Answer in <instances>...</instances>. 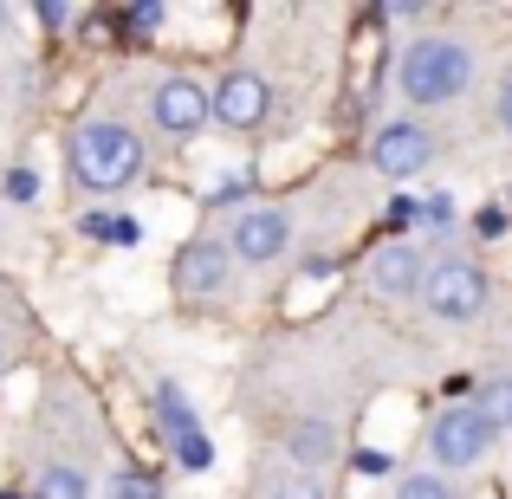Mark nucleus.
I'll return each instance as SVG.
<instances>
[{
  "mask_svg": "<svg viewBox=\"0 0 512 499\" xmlns=\"http://www.w3.org/2000/svg\"><path fill=\"white\" fill-rule=\"evenodd\" d=\"M396 85H402V98H415V104H454L474 85V52L448 33H428V39H415V46H402Z\"/></svg>",
  "mask_w": 512,
  "mask_h": 499,
  "instance_id": "obj_1",
  "label": "nucleus"
},
{
  "mask_svg": "<svg viewBox=\"0 0 512 499\" xmlns=\"http://www.w3.org/2000/svg\"><path fill=\"white\" fill-rule=\"evenodd\" d=\"M137 169H143V137L117 117H98L72 137V175L91 195H117L124 182H137Z\"/></svg>",
  "mask_w": 512,
  "mask_h": 499,
  "instance_id": "obj_2",
  "label": "nucleus"
},
{
  "mask_svg": "<svg viewBox=\"0 0 512 499\" xmlns=\"http://www.w3.org/2000/svg\"><path fill=\"white\" fill-rule=\"evenodd\" d=\"M422 305L441 325H474L487 312V273L474 260H435L422 279Z\"/></svg>",
  "mask_w": 512,
  "mask_h": 499,
  "instance_id": "obj_3",
  "label": "nucleus"
},
{
  "mask_svg": "<svg viewBox=\"0 0 512 499\" xmlns=\"http://www.w3.org/2000/svg\"><path fill=\"white\" fill-rule=\"evenodd\" d=\"M428 441H435V461H441V467H474L480 454H487L493 428H487V415H480L474 402H454V409L435 415Z\"/></svg>",
  "mask_w": 512,
  "mask_h": 499,
  "instance_id": "obj_4",
  "label": "nucleus"
},
{
  "mask_svg": "<svg viewBox=\"0 0 512 499\" xmlns=\"http://www.w3.org/2000/svg\"><path fill=\"white\" fill-rule=\"evenodd\" d=\"M234 279V247L227 240H188L175 253V292L182 299H221Z\"/></svg>",
  "mask_w": 512,
  "mask_h": 499,
  "instance_id": "obj_5",
  "label": "nucleus"
},
{
  "mask_svg": "<svg viewBox=\"0 0 512 499\" xmlns=\"http://www.w3.org/2000/svg\"><path fill=\"white\" fill-rule=\"evenodd\" d=\"M150 117H156V130H169V137H195V130L214 117V91L175 72V78H163V85L150 91Z\"/></svg>",
  "mask_w": 512,
  "mask_h": 499,
  "instance_id": "obj_6",
  "label": "nucleus"
},
{
  "mask_svg": "<svg viewBox=\"0 0 512 499\" xmlns=\"http://www.w3.org/2000/svg\"><path fill=\"white\" fill-rule=\"evenodd\" d=\"M428 156H435V137H428L422 124H383L370 137V169H383L389 182H409V175H422L428 169Z\"/></svg>",
  "mask_w": 512,
  "mask_h": 499,
  "instance_id": "obj_7",
  "label": "nucleus"
},
{
  "mask_svg": "<svg viewBox=\"0 0 512 499\" xmlns=\"http://www.w3.org/2000/svg\"><path fill=\"white\" fill-rule=\"evenodd\" d=\"M227 247H234V260H247V266H273L279 253L292 247L286 208H247L234 221V234H227Z\"/></svg>",
  "mask_w": 512,
  "mask_h": 499,
  "instance_id": "obj_8",
  "label": "nucleus"
},
{
  "mask_svg": "<svg viewBox=\"0 0 512 499\" xmlns=\"http://www.w3.org/2000/svg\"><path fill=\"white\" fill-rule=\"evenodd\" d=\"M266 104H273V91H266L260 72H227L221 85H214V117H221L227 130H260Z\"/></svg>",
  "mask_w": 512,
  "mask_h": 499,
  "instance_id": "obj_9",
  "label": "nucleus"
},
{
  "mask_svg": "<svg viewBox=\"0 0 512 499\" xmlns=\"http://www.w3.org/2000/svg\"><path fill=\"white\" fill-rule=\"evenodd\" d=\"M428 266H422V247L415 240H389V247L370 253V286L389 292V299H402V292H422Z\"/></svg>",
  "mask_w": 512,
  "mask_h": 499,
  "instance_id": "obj_10",
  "label": "nucleus"
},
{
  "mask_svg": "<svg viewBox=\"0 0 512 499\" xmlns=\"http://www.w3.org/2000/svg\"><path fill=\"white\" fill-rule=\"evenodd\" d=\"M286 454L299 461V474H318V467L338 461V428L318 422V415H305V422L286 428Z\"/></svg>",
  "mask_w": 512,
  "mask_h": 499,
  "instance_id": "obj_11",
  "label": "nucleus"
},
{
  "mask_svg": "<svg viewBox=\"0 0 512 499\" xmlns=\"http://www.w3.org/2000/svg\"><path fill=\"white\" fill-rule=\"evenodd\" d=\"M33 499H91V480L78 474L72 461H46L33 480Z\"/></svg>",
  "mask_w": 512,
  "mask_h": 499,
  "instance_id": "obj_12",
  "label": "nucleus"
},
{
  "mask_svg": "<svg viewBox=\"0 0 512 499\" xmlns=\"http://www.w3.org/2000/svg\"><path fill=\"white\" fill-rule=\"evenodd\" d=\"M156 428H163V441H182V435H195V409H188V396L175 383H163L156 389Z\"/></svg>",
  "mask_w": 512,
  "mask_h": 499,
  "instance_id": "obj_13",
  "label": "nucleus"
},
{
  "mask_svg": "<svg viewBox=\"0 0 512 499\" xmlns=\"http://www.w3.org/2000/svg\"><path fill=\"white\" fill-rule=\"evenodd\" d=\"M474 409L487 415V428H493V435H506V428H512V376H480Z\"/></svg>",
  "mask_w": 512,
  "mask_h": 499,
  "instance_id": "obj_14",
  "label": "nucleus"
},
{
  "mask_svg": "<svg viewBox=\"0 0 512 499\" xmlns=\"http://www.w3.org/2000/svg\"><path fill=\"white\" fill-rule=\"evenodd\" d=\"M266 499H331V493H325L318 474H279L273 487H266Z\"/></svg>",
  "mask_w": 512,
  "mask_h": 499,
  "instance_id": "obj_15",
  "label": "nucleus"
},
{
  "mask_svg": "<svg viewBox=\"0 0 512 499\" xmlns=\"http://www.w3.org/2000/svg\"><path fill=\"white\" fill-rule=\"evenodd\" d=\"M169 454H175V461L188 467V474H201V467H214V441L201 435V428H195V435H182V441H169Z\"/></svg>",
  "mask_w": 512,
  "mask_h": 499,
  "instance_id": "obj_16",
  "label": "nucleus"
},
{
  "mask_svg": "<svg viewBox=\"0 0 512 499\" xmlns=\"http://www.w3.org/2000/svg\"><path fill=\"white\" fill-rule=\"evenodd\" d=\"M396 499H454V487L441 474H402L396 480Z\"/></svg>",
  "mask_w": 512,
  "mask_h": 499,
  "instance_id": "obj_17",
  "label": "nucleus"
},
{
  "mask_svg": "<svg viewBox=\"0 0 512 499\" xmlns=\"http://www.w3.org/2000/svg\"><path fill=\"white\" fill-rule=\"evenodd\" d=\"M111 499H163V480H150V474H111Z\"/></svg>",
  "mask_w": 512,
  "mask_h": 499,
  "instance_id": "obj_18",
  "label": "nucleus"
},
{
  "mask_svg": "<svg viewBox=\"0 0 512 499\" xmlns=\"http://www.w3.org/2000/svg\"><path fill=\"white\" fill-rule=\"evenodd\" d=\"M7 195H13V201H33V195H39L33 169H13V175H7Z\"/></svg>",
  "mask_w": 512,
  "mask_h": 499,
  "instance_id": "obj_19",
  "label": "nucleus"
},
{
  "mask_svg": "<svg viewBox=\"0 0 512 499\" xmlns=\"http://www.w3.org/2000/svg\"><path fill=\"white\" fill-rule=\"evenodd\" d=\"M156 26H163V7H137V13H130V33H156Z\"/></svg>",
  "mask_w": 512,
  "mask_h": 499,
  "instance_id": "obj_20",
  "label": "nucleus"
},
{
  "mask_svg": "<svg viewBox=\"0 0 512 499\" xmlns=\"http://www.w3.org/2000/svg\"><path fill=\"white\" fill-rule=\"evenodd\" d=\"M350 467H357V474H389V454H383V448H363Z\"/></svg>",
  "mask_w": 512,
  "mask_h": 499,
  "instance_id": "obj_21",
  "label": "nucleus"
},
{
  "mask_svg": "<svg viewBox=\"0 0 512 499\" xmlns=\"http://www.w3.org/2000/svg\"><path fill=\"white\" fill-rule=\"evenodd\" d=\"M39 20H46V26H65V20H72V7H65V0H46V7H39Z\"/></svg>",
  "mask_w": 512,
  "mask_h": 499,
  "instance_id": "obj_22",
  "label": "nucleus"
},
{
  "mask_svg": "<svg viewBox=\"0 0 512 499\" xmlns=\"http://www.w3.org/2000/svg\"><path fill=\"white\" fill-rule=\"evenodd\" d=\"M500 124L512 130V78H506V85H500Z\"/></svg>",
  "mask_w": 512,
  "mask_h": 499,
  "instance_id": "obj_23",
  "label": "nucleus"
},
{
  "mask_svg": "<svg viewBox=\"0 0 512 499\" xmlns=\"http://www.w3.org/2000/svg\"><path fill=\"white\" fill-rule=\"evenodd\" d=\"M0 20H7V7H0Z\"/></svg>",
  "mask_w": 512,
  "mask_h": 499,
  "instance_id": "obj_24",
  "label": "nucleus"
},
{
  "mask_svg": "<svg viewBox=\"0 0 512 499\" xmlns=\"http://www.w3.org/2000/svg\"><path fill=\"white\" fill-rule=\"evenodd\" d=\"M0 363H7V357H0Z\"/></svg>",
  "mask_w": 512,
  "mask_h": 499,
  "instance_id": "obj_25",
  "label": "nucleus"
}]
</instances>
